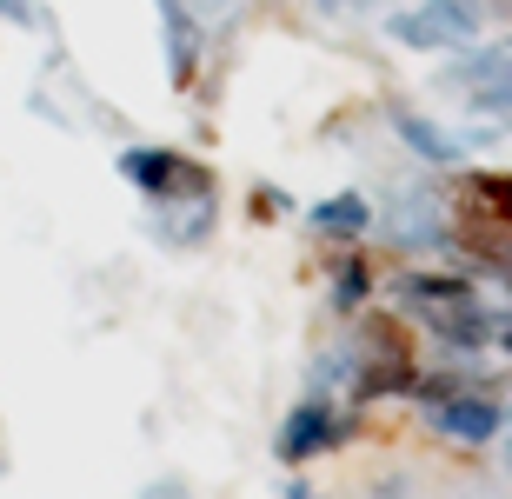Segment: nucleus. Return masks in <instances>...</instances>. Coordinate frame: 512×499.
Here are the masks:
<instances>
[{
    "instance_id": "obj_10",
    "label": "nucleus",
    "mask_w": 512,
    "mask_h": 499,
    "mask_svg": "<svg viewBox=\"0 0 512 499\" xmlns=\"http://www.w3.org/2000/svg\"><path fill=\"white\" fill-rule=\"evenodd\" d=\"M419 373L426 360H406V353H366L360 346V366H353V406H380V400H413L419 393Z\"/></svg>"
},
{
    "instance_id": "obj_9",
    "label": "nucleus",
    "mask_w": 512,
    "mask_h": 499,
    "mask_svg": "<svg viewBox=\"0 0 512 499\" xmlns=\"http://www.w3.org/2000/svg\"><path fill=\"white\" fill-rule=\"evenodd\" d=\"M506 413L512 406H499V393H459L446 406H426V426L453 446H493L506 433Z\"/></svg>"
},
{
    "instance_id": "obj_13",
    "label": "nucleus",
    "mask_w": 512,
    "mask_h": 499,
    "mask_svg": "<svg viewBox=\"0 0 512 499\" xmlns=\"http://www.w3.org/2000/svg\"><path fill=\"white\" fill-rule=\"evenodd\" d=\"M479 293V273L466 267H413V273H399L393 280V307L399 313H419V307H446V300H473Z\"/></svg>"
},
{
    "instance_id": "obj_8",
    "label": "nucleus",
    "mask_w": 512,
    "mask_h": 499,
    "mask_svg": "<svg viewBox=\"0 0 512 499\" xmlns=\"http://www.w3.org/2000/svg\"><path fill=\"white\" fill-rule=\"evenodd\" d=\"M386 120H393L399 147H406L413 160H426V167L459 173V167H466V154H473V140H466V134H453V127H439L433 114H419L413 100H386Z\"/></svg>"
},
{
    "instance_id": "obj_14",
    "label": "nucleus",
    "mask_w": 512,
    "mask_h": 499,
    "mask_svg": "<svg viewBox=\"0 0 512 499\" xmlns=\"http://www.w3.org/2000/svg\"><path fill=\"white\" fill-rule=\"evenodd\" d=\"M153 240L173 253H200L213 240V227H220V193L213 200H180V207H153Z\"/></svg>"
},
{
    "instance_id": "obj_26",
    "label": "nucleus",
    "mask_w": 512,
    "mask_h": 499,
    "mask_svg": "<svg viewBox=\"0 0 512 499\" xmlns=\"http://www.w3.org/2000/svg\"><path fill=\"white\" fill-rule=\"evenodd\" d=\"M207 7H233V0H207Z\"/></svg>"
},
{
    "instance_id": "obj_22",
    "label": "nucleus",
    "mask_w": 512,
    "mask_h": 499,
    "mask_svg": "<svg viewBox=\"0 0 512 499\" xmlns=\"http://www.w3.org/2000/svg\"><path fill=\"white\" fill-rule=\"evenodd\" d=\"M353 7H366V14H380V7H399V0H353Z\"/></svg>"
},
{
    "instance_id": "obj_23",
    "label": "nucleus",
    "mask_w": 512,
    "mask_h": 499,
    "mask_svg": "<svg viewBox=\"0 0 512 499\" xmlns=\"http://www.w3.org/2000/svg\"><path fill=\"white\" fill-rule=\"evenodd\" d=\"M479 7H486V14H512V0H479Z\"/></svg>"
},
{
    "instance_id": "obj_19",
    "label": "nucleus",
    "mask_w": 512,
    "mask_h": 499,
    "mask_svg": "<svg viewBox=\"0 0 512 499\" xmlns=\"http://www.w3.org/2000/svg\"><path fill=\"white\" fill-rule=\"evenodd\" d=\"M140 499H193V486L180 480V473H160V480L140 486Z\"/></svg>"
},
{
    "instance_id": "obj_20",
    "label": "nucleus",
    "mask_w": 512,
    "mask_h": 499,
    "mask_svg": "<svg viewBox=\"0 0 512 499\" xmlns=\"http://www.w3.org/2000/svg\"><path fill=\"white\" fill-rule=\"evenodd\" d=\"M280 499H326V493H313L306 480H286V493H280Z\"/></svg>"
},
{
    "instance_id": "obj_16",
    "label": "nucleus",
    "mask_w": 512,
    "mask_h": 499,
    "mask_svg": "<svg viewBox=\"0 0 512 499\" xmlns=\"http://www.w3.org/2000/svg\"><path fill=\"white\" fill-rule=\"evenodd\" d=\"M360 346H366V353H406V360H426L413 313H399V307H373V313H366V320H360Z\"/></svg>"
},
{
    "instance_id": "obj_1",
    "label": "nucleus",
    "mask_w": 512,
    "mask_h": 499,
    "mask_svg": "<svg viewBox=\"0 0 512 499\" xmlns=\"http://www.w3.org/2000/svg\"><path fill=\"white\" fill-rule=\"evenodd\" d=\"M114 173L140 193V200H147V207H180V200H213V193H220L213 160L187 154V147H153V140L120 147Z\"/></svg>"
},
{
    "instance_id": "obj_3",
    "label": "nucleus",
    "mask_w": 512,
    "mask_h": 499,
    "mask_svg": "<svg viewBox=\"0 0 512 499\" xmlns=\"http://www.w3.org/2000/svg\"><path fill=\"white\" fill-rule=\"evenodd\" d=\"M439 87L459 94V107L473 120H486L493 134H512V40H479V47L453 54Z\"/></svg>"
},
{
    "instance_id": "obj_6",
    "label": "nucleus",
    "mask_w": 512,
    "mask_h": 499,
    "mask_svg": "<svg viewBox=\"0 0 512 499\" xmlns=\"http://www.w3.org/2000/svg\"><path fill=\"white\" fill-rule=\"evenodd\" d=\"M153 14H160V47H167L173 94H193V87H200V67H207V27H200V7H193V0H153Z\"/></svg>"
},
{
    "instance_id": "obj_11",
    "label": "nucleus",
    "mask_w": 512,
    "mask_h": 499,
    "mask_svg": "<svg viewBox=\"0 0 512 499\" xmlns=\"http://www.w3.org/2000/svg\"><path fill=\"white\" fill-rule=\"evenodd\" d=\"M446 200L459 213H479V220H506L512 227V167H459L446 180Z\"/></svg>"
},
{
    "instance_id": "obj_24",
    "label": "nucleus",
    "mask_w": 512,
    "mask_h": 499,
    "mask_svg": "<svg viewBox=\"0 0 512 499\" xmlns=\"http://www.w3.org/2000/svg\"><path fill=\"white\" fill-rule=\"evenodd\" d=\"M506 473H512V433H506Z\"/></svg>"
},
{
    "instance_id": "obj_4",
    "label": "nucleus",
    "mask_w": 512,
    "mask_h": 499,
    "mask_svg": "<svg viewBox=\"0 0 512 499\" xmlns=\"http://www.w3.org/2000/svg\"><path fill=\"white\" fill-rule=\"evenodd\" d=\"M353 433H360V413H346L333 393H306V400L280 420L273 453H280V466H313L320 453H340Z\"/></svg>"
},
{
    "instance_id": "obj_12",
    "label": "nucleus",
    "mask_w": 512,
    "mask_h": 499,
    "mask_svg": "<svg viewBox=\"0 0 512 499\" xmlns=\"http://www.w3.org/2000/svg\"><path fill=\"white\" fill-rule=\"evenodd\" d=\"M306 227L320 233V240H340V247H360L366 233L380 227V207H373V200H366V193H326V200H313V207H306Z\"/></svg>"
},
{
    "instance_id": "obj_7",
    "label": "nucleus",
    "mask_w": 512,
    "mask_h": 499,
    "mask_svg": "<svg viewBox=\"0 0 512 499\" xmlns=\"http://www.w3.org/2000/svg\"><path fill=\"white\" fill-rule=\"evenodd\" d=\"M413 327H426V340H439L446 353H486V346L499 340V313L486 307V293H473V300H446V307H419Z\"/></svg>"
},
{
    "instance_id": "obj_17",
    "label": "nucleus",
    "mask_w": 512,
    "mask_h": 499,
    "mask_svg": "<svg viewBox=\"0 0 512 499\" xmlns=\"http://www.w3.org/2000/svg\"><path fill=\"white\" fill-rule=\"evenodd\" d=\"M286 213H293V193L286 187H273V180H253L247 187V220L253 227H280Z\"/></svg>"
},
{
    "instance_id": "obj_18",
    "label": "nucleus",
    "mask_w": 512,
    "mask_h": 499,
    "mask_svg": "<svg viewBox=\"0 0 512 499\" xmlns=\"http://www.w3.org/2000/svg\"><path fill=\"white\" fill-rule=\"evenodd\" d=\"M0 27H20V34H47L54 20H47V7H40V0H0Z\"/></svg>"
},
{
    "instance_id": "obj_25",
    "label": "nucleus",
    "mask_w": 512,
    "mask_h": 499,
    "mask_svg": "<svg viewBox=\"0 0 512 499\" xmlns=\"http://www.w3.org/2000/svg\"><path fill=\"white\" fill-rule=\"evenodd\" d=\"M0 473H7V440H0Z\"/></svg>"
},
{
    "instance_id": "obj_2",
    "label": "nucleus",
    "mask_w": 512,
    "mask_h": 499,
    "mask_svg": "<svg viewBox=\"0 0 512 499\" xmlns=\"http://www.w3.org/2000/svg\"><path fill=\"white\" fill-rule=\"evenodd\" d=\"M486 20L493 14H486L479 0H406V7H393L380 27H386L393 47H406V54H466V47L486 40Z\"/></svg>"
},
{
    "instance_id": "obj_21",
    "label": "nucleus",
    "mask_w": 512,
    "mask_h": 499,
    "mask_svg": "<svg viewBox=\"0 0 512 499\" xmlns=\"http://www.w3.org/2000/svg\"><path fill=\"white\" fill-rule=\"evenodd\" d=\"M313 7H320V14H346V7H353V0H313Z\"/></svg>"
},
{
    "instance_id": "obj_5",
    "label": "nucleus",
    "mask_w": 512,
    "mask_h": 499,
    "mask_svg": "<svg viewBox=\"0 0 512 499\" xmlns=\"http://www.w3.org/2000/svg\"><path fill=\"white\" fill-rule=\"evenodd\" d=\"M380 233L399 253H453V200L433 187L399 193L393 207L380 213Z\"/></svg>"
},
{
    "instance_id": "obj_15",
    "label": "nucleus",
    "mask_w": 512,
    "mask_h": 499,
    "mask_svg": "<svg viewBox=\"0 0 512 499\" xmlns=\"http://www.w3.org/2000/svg\"><path fill=\"white\" fill-rule=\"evenodd\" d=\"M366 307H373V253L366 247L333 253V267H326V313L353 320V313H366Z\"/></svg>"
}]
</instances>
